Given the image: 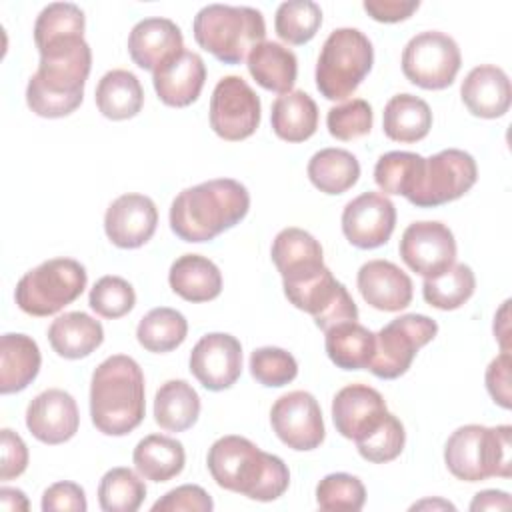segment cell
I'll use <instances>...</instances> for the list:
<instances>
[{"instance_id": "18", "label": "cell", "mask_w": 512, "mask_h": 512, "mask_svg": "<svg viewBox=\"0 0 512 512\" xmlns=\"http://www.w3.org/2000/svg\"><path fill=\"white\" fill-rule=\"evenodd\" d=\"M388 408L382 394L368 384H350L338 390L332 400L336 430L354 442L370 436L386 418Z\"/></svg>"}, {"instance_id": "53", "label": "cell", "mask_w": 512, "mask_h": 512, "mask_svg": "<svg viewBox=\"0 0 512 512\" xmlns=\"http://www.w3.org/2000/svg\"><path fill=\"white\" fill-rule=\"evenodd\" d=\"M512 506L508 492L502 490H482L470 502V510H508Z\"/></svg>"}, {"instance_id": "50", "label": "cell", "mask_w": 512, "mask_h": 512, "mask_svg": "<svg viewBox=\"0 0 512 512\" xmlns=\"http://www.w3.org/2000/svg\"><path fill=\"white\" fill-rule=\"evenodd\" d=\"M486 390L498 406H502L506 410L512 406V396H510V352L498 354L488 364V368H486Z\"/></svg>"}, {"instance_id": "4", "label": "cell", "mask_w": 512, "mask_h": 512, "mask_svg": "<svg viewBox=\"0 0 512 512\" xmlns=\"http://www.w3.org/2000/svg\"><path fill=\"white\" fill-rule=\"evenodd\" d=\"M146 412L140 364L114 354L96 366L90 380V416L98 432L124 436L140 426Z\"/></svg>"}, {"instance_id": "51", "label": "cell", "mask_w": 512, "mask_h": 512, "mask_svg": "<svg viewBox=\"0 0 512 512\" xmlns=\"http://www.w3.org/2000/svg\"><path fill=\"white\" fill-rule=\"evenodd\" d=\"M28 466V448L24 440L10 428H2V468L0 478L12 480Z\"/></svg>"}, {"instance_id": "8", "label": "cell", "mask_w": 512, "mask_h": 512, "mask_svg": "<svg viewBox=\"0 0 512 512\" xmlns=\"http://www.w3.org/2000/svg\"><path fill=\"white\" fill-rule=\"evenodd\" d=\"M86 282V268L78 260L52 258L18 280L14 300L22 312L44 318L72 304L84 292Z\"/></svg>"}, {"instance_id": "22", "label": "cell", "mask_w": 512, "mask_h": 512, "mask_svg": "<svg viewBox=\"0 0 512 512\" xmlns=\"http://www.w3.org/2000/svg\"><path fill=\"white\" fill-rule=\"evenodd\" d=\"M356 284L364 302L382 312H398L412 302L410 276L390 260H370L362 264Z\"/></svg>"}, {"instance_id": "47", "label": "cell", "mask_w": 512, "mask_h": 512, "mask_svg": "<svg viewBox=\"0 0 512 512\" xmlns=\"http://www.w3.org/2000/svg\"><path fill=\"white\" fill-rule=\"evenodd\" d=\"M406 444V432L402 422L394 414H386L382 424L364 440L356 442L358 454L374 464H384L398 458Z\"/></svg>"}, {"instance_id": "32", "label": "cell", "mask_w": 512, "mask_h": 512, "mask_svg": "<svg viewBox=\"0 0 512 512\" xmlns=\"http://www.w3.org/2000/svg\"><path fill=\"white\" fill-rule=\"evenodd\" d=\"M382 128L394 142H418L426 138L432 128L430 106L414 94H396L384 106Z\"/></svg>"}, {"instance_id": "12", "label": "cell", "mask_w": 512, "mask_h": 512, "mask_svg": "<svg viewBox=\"0 0 512 512\" xmlns=\"http://www.w3.org/2000/svg\"><path fill=\"white\" fill-rule=\"evenodd\" d=\"M284 294L290 304L308 312L322 332L340 322L358 320V308L352 296L346 286L332 276L328 266L304 280L284 284Z\"/></svg>"}, {"instance_id": "41", "label": "cell", "mask_w": 512, "mask_h": 512, "mask_svg": "<svg viewBox=\"0 0 512 512\" xmlns=\"http://www.w3.org/2000/svg\"><path fill=\"white\" fill-rule=\"evenodd\" d=\"M422 164L424 156L416 152H386L374 166V182L384 194H398L406 198L420 174Z\"/></svg>"}, {"instance_id": "7", "label": "cell", "mask_w": 512, "mask_h": 512, "mask_svg": "<svg viewBox=\"0 0 512 512\" xmlns=\"http://www.w3.org/2000/svg\"><path fill=\"white\" fill-rule=\"evenodd\" d=\"M374 64V48L358 28H336L322 44L316 62V88L326 100H346Z\"/></svg>"}, {"instance_id": "37", "label": "cell", "mask_w": 512, "mask_h": 512, "mask_svg": "<svg viewBox=\"0 0 512 512\" xmlns=\"http://www.w3.org/2000/svg\"><path fill=\"white\" fill-rule=\"evenodd\" d=\"M186 334L188 322L184 314L168 306L152 308L146 316H142L136 328L138 344L144 350L156 354H164L178 348L186 340Z\"/></svg>"}, {"instance_id": "14", "label": "cell", "mask_w": 512, "mask_h": 512, "mask_svg": "<svg viewBox=\"0 0 512 512\" xmlns=\"http://www.w3.org/2000/svg\"><path fill=\"white\" fill-rule=\"evenodd\" d=\"M270 424L288 448L300 452L318 448L326 436L320 404L306 390L280 396L270 410Z\"/></svg>"}, {"instance_id": "42", "label": "cell", "mask_w": 512, "mask_h": 512, "mask_svg": "<svg viewBox=\"0 0 512 512\" xmlns=\"http://www.w3.org/2000/svg\"><path fill=\"white\" fill-rule=\"evenodd\" d=\"M366 502V488L360 478L334 472L324 476L316 486V504L330 512H358Z\"/></svg>"}, {"instance_id": "21", "label": "cell", "mask_w": 512, "mask_h": 512, "mask_svg": "<svg viewBox=\"0 0 512 512\" xmlns=\"http://www.w3.org/2000/svg\"><path fill=\"white\" fill-rule=\"evenodd\" d=\"M206 80L204 60L192 52L182 50L152 72V82L158 98L172 108H184L198 100Z\"/></svg>"}, {"instance_id": "52", "label": "cell", "mask_w": 512, "mask_h": 512, "mask_svg": "<svg viewBox=\"0 0 512 512\" xmlns=\"http://www.w3.org/2000/svg\"><path fill=\"white\" fill-rule=\"evenodd\" d=\"M364 10L370 18L376 22H400L412 16V12L418 10V0H366Z\"/></svg>"}, {"instance_id": "10", "label": "cell", "mask_w": 512, "mask_h": 512, "mask_svg": "<svg viewBox=\"0 0 512 512\" xmlns=\"http://www.w3.org/2000/svg\"><path fill=\"white\" fill-rule=\"evenodd\" d=\"M436 332V320L426 314L394 318L374 334V354L368 370L382 380H394L406 374L416 352L434 340Z\"/></svg>"}, {"instance_id": "45", "label": "cell", "mask_w": 512, "mask_h": 512, "mask_svg": "<svg viewBox=\"0 0 512 512\" xmlns=\"http://www.w3.org/2000/svg\"><path fill=\"white\" fill-rule=\"evenodd\" d=\"M90 308L102 318H122L136 304V292L132 284L120 276H102L90 290Z\"/></svg>"}, {"instance_id": "30", "label": "cell", "mask_w": 512, "mask_h": 512, "mask_svg": "<svg viewBox=\"0 0 512 512\" xmlns=\"http://www.w3.org/2000/svg\"><path fill=\"white\" fill-rule=\"evenodd\" d=\"M132 462L142 478L152 482H168L184 470L186 452L182 442L176 438L148 434L136 444Z\"/></svg>"}, {"instance_id": "34", "label": "cell", "mask_w": 512, "mask_h": 512, "mask_svg": "<svg viewBox=\"0 0 512 512\" xmlns=\"http://www.w3.org/2000/svg\"><path fill=\"white\" fill-rule=\"evenodd\" d=\"M200 416V396L186 380L164 382L154 396V420L168 432H184Z\"/></svg>"}, {"instance_id": "20", "label": "cell", "mask_w": 512, "mask_h": 512, "mask_svg": "<svg viewBox=\"0 0 512 512\" xmlns=\"http://www.w3.org/2000/svg\"><path fill=\"white\" fill-rule=\"evenodd\" d=\"M26 426L30 434L44 444L54 446L68 442L80 426L76 400L60 388L40 392L26 408Z\"/></svg>"}, {"instance_id": "25", "label": "cell", "mask_w": 512, "mask_h": 512, "mask_svg": "<svg viewBox=\"0 0 512 512\" xmlns=\"http://www.w3.org/2000/svg\"><path fill=\"white\" fill-rule=\"evenodd\" d=\"M460 96L470 114L488 120L500 118L508 112L512 98L508 74L494 64L476 66L466 74Z\"/></svg>"}, {"instance_id": "3", "label": "cell", "mask_w": 512, "mask_h": 512, "mask_svg": "<svg viewBox=\"0 0 512 512\" xmlns=\"http://www.w3.org/2000/svg\"><path fill=\"white\" fill-rule=\"evenodd\" d=\"M250 208L244 184L216 178L184 188L170 206V228L184 242H208L236 226Z\"/></svg>"}, {"instance_id": "35", "label": "cell", "mask_w": 512, "mask_h": 512, "mask_svg": "<svg viewBox=\"0 0 512 512\" xmlns=\"http://www.w3.org/2000/svg\"><path fill=\"white\" fill-rule=\"evenodd\" d=\"M324 348L338 368L362 370L368 368L374 354V332L356 320H346L326 330Z\"/></svg>"}, {"instance_id": "1", "label": "cell", "mask_w": 512, "mask_h": 512, "mask_svg": "<svg viewBox=\"0 0 512 512\" xmlns=\"http://www.w3.org/2000/svg\"><path fill=\"white\" fill-rule=\"evenodd\" d=\"M36 48L40 64L26 86L28 108L42 118L72 114L82 104L92 66L88 42L84 36H62Z\"/></svg>"}, {"instance_id": "15", "label": "cell", "mask_w": 512, "mask_h": 512, "mask_svg": "<svg viewBox=\"0 0 512 512\" xmlns=\"http://www.w3.org/2000/svg\"><path fill=\"white\" fill-rule=\"evenodd\" d=\"M398 250L404 264L424 278L442 274L456 260L454 234L446 224L436 220L412 222L404 230Z\"/></svg>"}, {"instance_id": "43", "label": "cell", "mask_w": 512, "mask_h": 512, "mask_svg": "<svg viewBox=\"0 0 512 512\" xmlns=\"http://www.w3.org/2000/svg\"><path fill=\"white\" fill-rule=\"evenodd\" d=\"M86 18L84 12L70 2H52L36 18L34 42L36 46L62 38V36H84Z\"/></svg>"}, {"instance_id": "29", "label": "cell", "mask_w": 512, "mask_h": 512, "mask_svg": "<svg viewBox=\"0 0 512 512\" xmlns=\"http://www.w3.org/2000/svg\"><path fill=\"white\" fill-rule=\"evenodd\" d=\"M250 76L266 90L286 94L292 92L298 74L296 54L278 42H260L246 58Z\"/></svg>"}, {"instance_id": "40", "label": "cell", "mask_w": 512, "mask_h": 512, "mask_svg": "<svg viewBox=\"0 0 512 512\" xmlns=\"http://www.w3.org/2000/svg\"><path fill=\"white\" fill-rule=\"evenodd\" d=\"M322 24V10L312 0H288L276 10V34L294 46L310 42Z\"/></svg>"}, {"instance_id": "9", "label": "cell", "mask_w": 512, "mask_h": 512, "mask_svg": "<svg viewBox=\"0 0 512 512\" xmlns=\"http://www.w3.org/2000/svg\"><path fill=\"white\" fill-rule=\"evenodd\" d=\"M476 178L478 168L472 154L458 148H446L424 158L420 174L406 200L418 208H436L464 196L476 184Z\"/></svg>"}, {"instance_id": "31", "label": "cell", "mask_w": 512, "mask_h": 512, "mask_svg": "<svg viewBox=\"0 0 512 512\" xmlns=\"http://www.w3.org/2000/svg\"><path fill=\"white\" fill-rule=\"evenodd\" d=\"M270 124L278 138L286 142H304L318 128V106L304 90L280 94L272 104Z\"/></svg>"}, {"instance_id": "23", "label": "cell", "mask_w": 512, "mask_h": 512, "mask_svg": "<svg viewBox=\"0 0 512 512\" xmlns=\"http://www.w3.org/2000/svg\"><path fill=\"white\" fill-rule=\"evenodd\" d=\"M182 50V30L168 18H144L128 36V54L142 70L154 72Z\"/></svg>"}, {"instance_id": "38", "label": "cell", "mask_w": 512, "mask_h": 512, "mask_svg": "<svg viewBox=\"0 0 512 512\" xmlns=\"http://www.w3.org/2000/svg\"><path fill=\"white\" fill-rule=\"evenodd\" d=\"M476 288V278L470 266L452 264L448 270L434 278H424L422 296L438 310H456L470 300Z\"/></svg>"}, {"instance_id": "56", "label": "cell", "mask_w": 512, "mask_h": 512, "mask_svg": "<svg viewBox=\"0 0 512 512\" xmlns=\"http://www.w3.org/2000/svg\"><path fill=\"white\" fill-rule=\"evenodd\" d=\"M420 508H450V510H454V506L446 500H422L412 506V510H420Z\"/></svg>"}, {"instance_id": "28", "label": "cell", "mask_w": 512, "mask_h": 512, "mask_svg": "<svg viewBox=\"0 0 512 512\" xmlns=\"http://www.w3.org/2000/svg\"><path fill=\"white\" fill-rule=\"evenodd\" d=\"M170 288L188 302H208L222 292L220 268L206 256L184 254L168 272Z\"/></svg>"}, {"instance_id": "11", "label": "cell", "mask_w": 512, "mask_h": 512, "mask_svg": "<svg viewBox=\"0 0 512 512\" xmlns=\"http://www.w3.org/2000/svg\"><path fill=\"white\" fill-rule=\"evenodd\" d=\"M462 64L456 40L438 30H426L408 40L402 52L404 76L424 90L448 88Z\"/></svg>"}, {"instance_id": "27", "label": "cell", "mask_w": 512, "mask_h": 512, "mask_svg": "<svg viewBox=\"0 0 512 512\" xmlns=\"http://www.w3.org/2000/svg\"><path fill=\"white\" fill-rule=\"evenodd\" d=\"M104 340L102 324L86 312H66L52 320L48 342L52 350L68 360L86 358Z\"/></svg>"}, {"instance_id": "46", "label": "cell", "mask_w": 512, "mask_h": 512, "mask_svg": "<svg viewBox=\"0 0 512 512\" xmlns=\"http://www.w3.org/2000/svg\"><path fill=\"white\" fill-rule=\"evenodd\" d=\"M372 122V106L362 98H352L348 102L332 106L326 114V126L330 136L342 142L366 136L372 130Z\"/></svg>"}, {"instance_id": "26", "label": "cell", "mask_w": 512, "mask_h": 512, "mask_svg": "<svg viewBox=\"0 0 512 512\" xmlns=\"http://www.w3.org/2000/svg\"><path fill=\"white\" fill-rule=\"evenodd\" d=\"M42 364L36 340L26 334L8 332L0 338V392L24 390L38 376Z\"/></svg>"}, {"instance_id": "6", "label": "cell", "mask_w": 512, "mask_h": 512, "mask_svg": "<svg viewBox=\"0 0 512 512\" xmlns=\"http://www.w3.org/2000/svg\"><path fill=\"white\" fill-rule=\"evenodd\" d=\"M510 436L512 428L508 424L496 428L482 424L460 426L446 440V468L464 482H480L492 476L510 478Z\"/></svg>"}, {"instance_id": "44", "label": "cell", "mask_w": 512, "mask_h": 512, "mask_svg": "<svg viewBox=\"0 0 512 512\" xmlns=\"http://www.w3.org/2000/svg\"><path fill=\"white\" fill-rule=\"evenodd\" d=\"M250 374L262 386L280 388L298 376V362L284 348L262 346L250 354Z\"/></svg>"}, {"instance_id": "2", "label": "cell", "mask_w": 512, "mask_h": 512, "mask_svg": "<svg viewBox=\"0 0 512 512\" xmlns=\"http://www.w3.org/2000/svg\"><path fill=\"white\" fill-rule=\"evenodd\" d=\"M206 466L220 488L258 502L280 498L290 484L288 466L280 456L236 434L222 436L208 448Z\"/></svg>"}, {"instance_id": "5", "label": "cell", "mask_w": 512, "mask_h": 512, "mask_svg": "<svg viewBox=\"0 0 512 512\" xmlns=\"http://www.w3.org/2000/svg\"><path fill=\"white\" fill-rule=\"evenodd\" d=\"M194 40L224 64H240L254 46L264 42L266 24L260 10L250 6L208 4L192 22Z\"/></svg>"}, {"instance_id": "17", "label": "cell", "mask_w": 512, "mask_h": 512, "mask_svg": "<svg viewBox=\"0 0 512 512\" xmlns=\"http://www.w3.org/2000/svg\"><path fill=\"white\" fill-rule=\"evenodd\" d=\"M190 372L212 392L230 388L242 374V346L226 332L202 336L190 352Z\"/></svg>"}, {"instance_id": "48", "label": "cell", "mask_w": 512, "mask_h": 512, "mask_svg": "<svg viewBox=\"0 0 512 512\" xmlns=\"http://www.w3.org/2000/svg\"><path fill=\"white\" fill-rule=\"evenodd\" d=\"M212 508V498L204 488L196 484L178 486L152 504V512H210Z\"/></svg>"}, {"instance_id": "16", "label": "cell", "mask_w": 512, "mask_h": 512, "mask_svg": "<svg viewBox=\"0 0 512 512\" xmlns=\"http://www.w3.org/2000/svg\"><path fill=\"white\" fill-rule=\"evenodd\" d=\"M396 226V208L386 194L364 192L350 200L342 212L346 240L362 250L386 244Z\"/></svg>"}, {"instance_id": "33", "label": "cell", "mask_w": 512, "mask_h": 512, "mask_svg": "<svg viewBox=\"0 0 512 512\" xmlns=\"http://www.w3.org/2000/svg\"><path fill=\"white\" fill-rule=\"evenodd\" d=\"M94 100L102 116L110 120H128L142 110L144 90L136 74L116 68L98 80Z\"/></svg>"}, {"instance_id": "55", "label": "cell", "mask_w": 512, "mask_h": 512, "mask_svg": "<svg viewBox=\"0 0 512 512\" xmlns=\"http://www.w3.org/2000/svg\"><path fill=\"white\" fill-rule=\"evenodd\" d=\"M508 304L510 302L506 300L494 316V336L498 338L502 352H510V346H508Z\"/></svg>"}, {"instance_id": "13", "label": "cell", "mask_w": 512, "mask_h": 512, "mask_svg": "<svg viewBox=\"0 0 512 512\" xmlns=\"http://www.w3.org/2000/svg\"><path fill=\"white\" fill-rule=\"evenodd\" d=\"M210 126L228 140L238 142L260 126V98L240 76H224L210 98Z\"/></svg>"}, {"instance_id": "19", "label": "cell", "mask_w": 512, "mask_h": 512, "mask_svg": "<svg viewBox=\"0 0 512 512\" xmlns=\"http://www.w3.org/2000/svg\"><path fill=\"white\" fill-rule=\"evenodd\" d=\"M158 224V210L152 198L136 192L118 196L104 214V232L118 248H140Z\"/></svg>"}, {"instance_id": "49", "label": "cell", "mask_w": 512, "mask_h": 512, "mask_svg": "<svg viewBox=\"0 0 512 512\" xmlns=\"http://www.w3.org/2000/svg\"><path fill=\"white\" fill-rule=\"evenodd\" d=\"M88 508L86 504V494L82 490V486H78L76 482H56L52 486H48L42 494V510L44 512H84Z\"/></svg>"}, {"instance_id": "24", "label": "cell", "mask_w": 512, "mask_h": 512, "mask_svg": "<svg viewBox=\"0 0 512 512\" xmlns=\"http://www.w3.org/2000/svg\"><path fill=\"white\" fill-rule=\"evenodd\" d=\"M270 254L282 276V284L304 280L324 268L320 242L310 232L296 226L284 228L276 234Z\"/></svg>"}, {"instance_id": "54", "label": "cell", "mask_w": 512, "mask_h": 512, "mask_svg": "<svg viewBox=\"0 0 512 512\" xmlns=\"http://www.w3.org/2000/svg\"><path fill=\"white\" fill-rule=\"evenodd\" d=\"M0 500H2V508L4 510H28L30 504H28V498L22 490H16V488H8L4 486L0 490Z\"/></svg>"}, {"instance_id": "36", "label": "cell", "mask_w": 512, "mask_h": 512, "mask_svg": "<svg viewBox=\"0 0 512 512\" xmlns=\"http://www.w3.org/2000/svg\"><path fill=\"white\" fill-rule=\"evenodd\" d=\"M358 176V158L344 148H322L308 162V178L324 194H344Z\"/></svg>"}, {"instance_id": "39", "label": "cell", "mask_w": 512, "mask_h": 512, "mask_svg": "<svg viewBox=\"0 0 512 512\" xmlns=\"http://www.w3.org/2000/svg\"><path fill=\"white\" fill-rule=\"evenodd\" d=\"M144 498V480L124 466L108 470L98 484V502L104 512H136Z\"/></svg>"}]
</instances>
